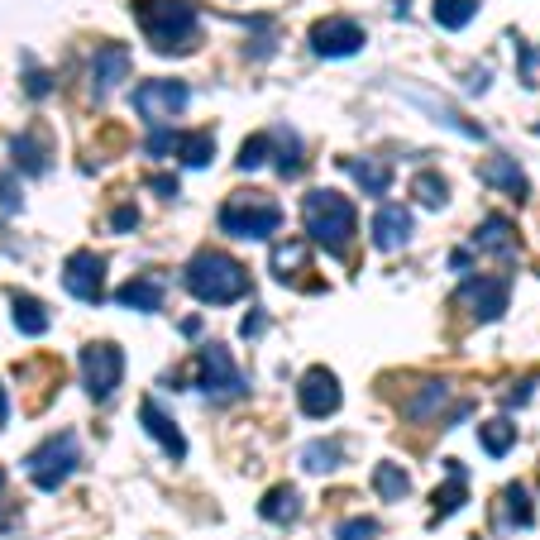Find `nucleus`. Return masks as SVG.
Returning <instances> with one entry per match:
<instances>
[{
	"instance_id": "ea45409f",
	"label": "nucleus",
	"mask_w": 540,
	"mask_h": 540,
	"mask_svg": "<svg viewBox=\"0 0 540 540\" xmlns=\"http://www.w3.org/2000/svg\"><path fill=\"white\" fill-rule=\"evenodd\" d=\"M134 225H139V206H115V211H110V230H115V235H125Z\"/></svg>"
},
{
	"instance_id": "dca6fc26",
	"label": "nucleus",
	"mask_w": 540,
	"mask_h": 540,
	"mask_svg": "<svg viewBox=\"0 0 540 540\" xmlns=\"http://www.w3.org/2000/svg\"><path fill=\"white\" fill-rule=\"evenodd\" d=\"M10 158H15V168L29 177H44L53 168V144H48V134L39 125H29L10 139Z\"/></svg>"
},
{
	"instance_id": "20e7f679",
	"label": "nucleus",
	"mask_w": 540,
	"mask_h": 540,
	"mask_svg": "<svg viewBox=\"0 0 540 540\" xmlns=\"http://www.w3.org/2000/svg\"><path fill=\"white\" fill-rule=\"evenodd\" d=\"M24 464H29V483H34L39 493H58L67 478L82 469V435H77V431L48 435L44 445L29 454Z\"/></svg>"
},
{
	"instance_id": "e433bc0d",
	"label": "nucleus",
	"mask_w": 540,
	"mask_h": 540,
	"mask_svg": "<svg viewBox=\"0 0 540 540\" xmlns=\"http://www.w3.org/2000/svg\"><path fill=\"white\" fill-rule=\"evenodd\" d=\"M177 144H182V134H177L173 125H153L149 139H144V153H149V158H168Z\"/></svg>"
},
{
	"instance_id": "4be33fe9",
	"label": "nucleus",
	"mask_w": 540,
	"mask_h": 540,
	"mask_svg": "<svg viewBox=\"0 0 540 540\" xmlns=\"http://www.w3.org/2000/svg\"><path fill=\"white\" fill-rule=\"evenodd\" d=\"M259 517L273 521V526H292V521L302 517V493L292 488V483H278V488H268L259 502Z\"/></svg>"
},
{
	"instance_id": "aec40b11",
	"label": "nucleus",
	"mask_w": 540,
	"mask_h": 540,
	"mask_svg": "<svg viewBox=\"0 0 540 540\" xmlns=\"http://www.w3.org/2000/svg\"><path fill=\"white\" fill-rule=\"evenodd\" d=\"M445 483H440V488H435V521H445V517H454V512H459V507H464V502H469V469H464V464H459V459H445Z\"/></svg>"
},
{
	"instance_id": "72a5a7b5",
	"label": "nucleus",
	"mask_w": 540,
	"mask_h": 540,
	"mask_svg": "<svg viewBox=\"0 0 540 540\" xmlns=\"http://www.w3.org/2000/svg\"><path fill=\"white\" fill-rule=\"evenodd\" d=\"M411 192H416L421 206H431V211H445V201H450V187H445V177L440 173H416Z\"/></svg>"
},
{
	"instance_id": "9d476101",
	"label": "nucleus",
	"mask_w": 540,
	"mask_h": 540,
	"mask_svg": "<svg viewBox=\"0 0 540 540\" xmlns=\"http://www.w3.org/2000/svg\"><path fill=\"white\" fill-rule=\"evenodd\" d=\"M63 287L67 297H77V302L96 306L106 297V259L101 254H91V249H77V254H67L63 263Z\"/></svg>"
},
{
	"instance_id": "a18cd8bd",
	"label": "nucleus",
	"mask_w": 540,
	"mask_h": 540,
	"mask_svg": "<svg viewBox=\"0 0 540 540\" xmlns=\"http://www.w3.org/2000/svg\"><path fill=\"white\" fill-rule=\"evenodd\" d=\"M5 421H10V402H5V388H0V431H5Z\"/></svg>"
},
{
	"instance_id": "de8ad7c7",
	"label": "nucleus",
	"mask_w": 540,
	"mask_h": 540,
	"mask_svg": "<svg viewBox=\"0 0 540 540\" xmlns=\"http://www.w3.org/2000/svg\"><path fill=\"white\" fill-rule=\"evenodd\" d=\"M0 493H5V469H0Z\"/></svg>"
},
{
	"instance_id": "f3484780",
	"label": "nucleus",
	"mask_w": 540,
	"mask_h": 540,
	"mask_svg": "<svg viewBox=\"0 0 540 540\" xmlns=\"http://www.w3.org/2000/svg\"><path fill=\"white\" fill-rule=\"evenodd\" d=\"M340 173L354 177V187H359L364 196H388V187H392V163L388 158L354 153V158H340Z\"/></svg>"
},
{
	"instance_id": "58836bf2",
	"label": "nucleus",
	"mask_w": 540,
	"mask_h": 540,
	"mask_svg": "<svg viewBox=\"0 0 540 540\" xmlns=\"http://www.w3.org/2000/svg\"><path fill=\"white\" fill-rule=\"evenodd\" d=\"M0 211H5V216H20V211H24L20 182H15L10 173H0Z\"/></svg>"
},
{
	"instance_id": "79ce46f5",
	"label": "nucleus",
	"mask_w": 540,
	"mask_h": 540,
	"mask_svg": "<svg viewBox=\"0 0 540 540\" xmlns=\"http://www.w3.org/2000/svg\"><path fill=\"white\" fill-rule=\"evenodd\" d=\"M531 388H536V378H521V383H517V392H512V407H521V402L531 397Z\"/></svg>"
},
{
	"instance_id": "cd10ccee",
	"label": "nucleus",
	"mask_w": 540,
	"mask_h": 540,
	"mask_svg": "<svg viewBox=\"0 0 540 540\" xmlns=\"http://www.w3.org/2000/svg\"><path fill=\"white\" fill-rule=\"evenodd\" d=\"M450 392L454 388L445 383V378H431V383H426V388H421L407 402V421H426V416H435V411H440V402H450Z\"/></svg>"
},
{
	"instance_id": "2eb2a0df",
	"label": "nucleus",
	"mask_w": 540,
	"mask_h": 540,
	"mask_svg": "<svg viewBox=\"0 0 540 540\" xmlns=\"http://www.w3.org/2000/svg\"><path fill=\"white\" fill-rule=\"evenodd\" d=\"M130 72V48L125 44H101L91 53V96L101 101L110 91L120 87V77Z\"/></svg>"
},
{
	"instance_id": "7ed1b4c3",
	"label": "nucleus",
	"mask_w": 540,
	"mask_h": 540,
	"mask_svg": "<svg viewBox=\"0 0 540 540\" xmlns=\"http://www.w3.org/2000/svg\"><path fill=\"white\" fill-rule=\"evenodd\" d=\"M302 220H306V235L316 239L321 249H330L335 259H345L349 244H354V230H359V211H354L349 196H340L335 187H316V192H306Z\"/></svg>"
},
{
	"instance_id": "1a4fd4ad",
	"label": "nucleus",
	"mask_w": 540,
	"mask_h": 540,
	"mask_svg": "<svg viewBox=\"0 0 540 540\" xmlns=\"http://www.w3.org/2000/svg\"><path fill=\"white\" fill-rule=\"evenodd\" d=\"M306 48L316 58H354L364 48V24H354L349 15H325L306 29Z\"/></svg>"
},
{
	"instance_id": "f8f14e48",
	"label": "nucleus",
	"mask_w": 540,
	"mask_h": 540,
	"mask_svg": "<svg viewBox=\"0 0 540 540\" xmlns=\"http://www.w3.org/2000/svg\"><path fill=\"white\" fill-rule=\"evenodd\" d=\"M345 402V392H340V378L330 373V368H306L302 383H297V407L311 416V421H325V416H335Z\"/></svg>"
},
{
	"instance_id": "c85d7f7f",
	"label": "nucleus",
	"mask_w": 540,
	"mask_h": 540,
	"mask_svg": "<svg viewBox=\"0 0 540 540\" xmlns=\"http://www.w3.org/2000/svg\"><path fill=\"white\" fill-rule=\"evenodd\" d=\"M416 106H426V110H435L440 115V125H450V130H459V134H469V139H483V125H474V120H464L459 110H450L445 101H435V96H421V91H407Z\"/></svg>"
},
{
	"instance_id": "a878e982",
	"label": "nucleus",
	"mask_w": 540,
	"mask_h": 540,
	"mask_svg": "<svg viewBox=\"0 0 540 540\" xmlns=\"http://www.w3.org/2000/svg\"><path fill=\"white\" fill-rule=\"evenodd\" d=\"M297 464L306 474H335L345 464V440H311V445H302Z\"/></svg>"
},
{
	"instance_id": "a19ab883",
	"label": "nucleus",
	"mask_w": 540,
	"mask_h": 540,
	"mask_svg": "<svg viewBox=\"0 0 540 540\" xmlns=\"http://www.w3.org/2000/svg\"><path fill=\"white\" fill-rule=\"evenodd\" d=\"M149 187H153V192H158V196H163V201H173V196H177V177H168V173H163V177H153Z\"/></svg>"
},
{
	"instance_id": "7c9ffc66",
	"label": "nucleus",
	"mask_w": 540,
	"mask_h": 540,
	"mask_svg": "<svg viewBox=\"0 0 540 540\" xmlns=\"http://www.w3.org/2000/svg\"><path fill=\"white\" fill-rule=\"evenodd\" d=\"M431 15L440 29H464V24H474L478 15V0H435Z\"/></svg>"
},
{
	"instance_id": "c756f323",
	"label": "nucleus",
	"mask_w": 540,
	"mask_h": 540,
	"mask_svg": "<svg viewBox=\"0 0 540 540\" xmlns=\"http://www.w3.org/2000/svg\"><path fill=\"white\" fill-rule=\"evenodd\" d=\"M502 507H507V526H536V507H531V493H526V483H507V493H502Z\"/></svg>"
},
{
	"instance_id": "37998d69",
	"label": "nucleus",
	"mask_w": 540,
	"mask_h": 540,
	"mask_svg": "<svg viewBox=\"0 0 540 540\" xmlns=\"http://www.w3.org/2000/svg\"><path fill=\"white\" fill-rule=\"evenodd\" d=\"M263 325H268V316H263V311H254V316H249V321H244V335H259Z\"/></svg>"
},
{
	"instance_id": "ddd939ff",
	"label": "nucleus",
	"mask_w": 540,
	"mask_h": 540,
	"mask_svg": "<svg viewBox=\"0 0 540 540\" xmlns=\"http://www.w3.org/2000/svg\"><path fill=\"white\" fill-rule=\"evenodd\" d=\"M373 249L378 254H402L411 244V235H416V220H411V211L402 206V201H383L378 211H373Z\"/></svg>"
},
{
	"instance_id": "412c9836",
	"label": "nucleus",
	"mask_w": 540,
	"mask_h": 540,
	"mask_svg": "<svg viewBox=\"0 0 540 540\" xmlns=\"http://www.w3.org/2000/svg\"><path fill=\"white\" fill-rule=\"evenodd\" d=\"M10 321H15V330L20 335H29V340H39V335H48V306L39 302V297H29V292H10Z\"/></svg>"
},
{
	"instance_id": "6e6552de",
	"label": "nucleus",
	"mask_w": 540,
	"mask_h": 540,
	"mask_svg": "<svg viewBox=\"0 0 540 540\" xmlns=\"http://www.w3.org/2000/svg\"><path fill=\"white\" fill-rule=\"evenodd\" d=\"M196 388L206 392V397H244V373H239L235 354L225 345H206L196 354Z\"/></svg>"
},
{
	"instance_id": "bb28decb",
	"label": "nucleus",
	"mask_w": 540,
	"mask_h": 540,
	"mask_svg": "<svg viewBox=\"0 0 540 540\" xmlns=\"http://www.w3.org/2000/svg\"><path fill=\"white\" fill-rule=\"evenodd\" d=\"M373 493L383 497V502H402V497L411 493V474L402 469V464H392V459H383V464L373 469Z\"/></svg>"
},
{
	"instance_id": "f257e3e1",
	"label": "nucleus",
	"mask_w": 540,
	"mask_h": 540,
	"mask_svg": "<svg viewBox=\"0 0 540 540\" xmlns=\"http://www.w3.org/2000/svg\"><path fill=\"white\" fill-rule=\"evenodd\" d=\"M134 20L149 34L153 53H168V58H182L201 44V15L187 0H134Z\"/></svg>"
},
{
	"instance_id": "393cba45",
	"label": "nucleus",
	"mask_w": 540,
	"mask_h": 540,
	"mask_svg": "<svg viewBox=\"0 0 540 540\" xmlns=\"http://www.w3.org/2000/svg\"><path fill=\"white\" fill-rule=\"evenodd\" d=\"M163 282L158 278H130V282H120V292H115V302L120 306H130V311H163Z\"/></svg>"
},
{
	"instance_id": "4c0bfd02",
	"label": "nucleus",
	"mask_w": 540,
	"mask_h": 540,
	"mask_svg": "<svg viewBox=\"0 0 540 540\" xmlns=\"http://www.w3.org/2000/svg\"><path fill=\"white\" fill-rule=\"evenodd\" d=\"M24 91H29L34 101L53 91V77H48V72H39V63H34V58H24Z\"/></svg>"
},
{
	"instance_id": "2f4dec72",
	"label": "nucleus",
	"mask_w": 540,
	"mask_h": 540,
	"mask_svg": "<svg viewBox=\"0 0 540 540\" xmlns=\"http://www.w3.org/2000/svg\"><path fill=\"white\" fill-rule=\"evenodd\" d=\"M182 168H211V158H216V134H182Z\"/></svg>"
},
{
	"instance_id": "39448f33",
	"label": "nucleus",
	"mask_w": 540,
	"mask_h": 540,
	"mask_svg": "<svg viewBox=\"0 0 540 540\" xmlns=\"http://www.w3.org/2000/svg\"><path fill=\"white\" fill-rule=\"evenodd\" d=\"M220 230L235 239H273L282 230V206L263 192H235L220 206Z\"/></svg>"
},
{
	"instance_id": "f704fd0d",
	"label": "nucleus",
	"mask_w": 540,
	"mask_h": 540,
	"mask_svg": "<svg viewBox=\"0 0 540 540\" xmlns=\"http://www.w3.org/2000/svg\"><path fill=\"white\" fill-rule=\"evenodd\" d=\"M378 536H383L378 517H345L335 526V540H378Z\"/></svg>"
},
{
	"instance_id": "9b49d317",
	"label": "nucleus",
	"mask_w": 540,
	"mask_h": 540,
	"mask_svg": "<svg viewBox=\"0 0 540 540\" xmlns=\"http://www.w3.org/2000/svg\"><path fill=\"white\" fill-rule=\"evenodd\" d=\"M507 297H512V278L507 273H478V278L459 282V302L469 306L478 321H497L507 311Z\"/></svg>"
},
{
	"instance_id": "49530a36",
	"label": "nucleus",
	"mask_w": 540,
	"mask_h": 540,
	"mask_svg": "<svg viewBox=\"0 0 540 540\" xmlns=\"http://www.w3.org/2000/svg\"><path fill=\"white\" fill-rule=\"evenodd\" d=\"M10 521H15V512H10V507H0V531H5Z\"/></svg>"
},
{
	"instance_id": "5701e85b",
	"label": "nucleus",
	"mask_w": 540,
	"mask_h": 540,
	"mask_svg": "<svg viewBox=\"0 0 540 540\" xmlns=\"http://www.w3.org/2000/svg\"><path fill=\"white\" fill-rule=\"evenodd\" d=\"M306 259H311V239H278L268 268H273L278 282H297V273H311V268H302Z\"/></svg>"
},
{
	"instance_id": "473e14b6",
	"label": "nucleus",
	"mask_w": 540,
	"mask_h": 540,
	"mask_svg": "<svg viewBox=\"0 0 540 540\" xmlns=\"http://www.w3.org/2000/svg\"><path fill=\"white\" fill-rule=\"evenodd\" d=\"M478 440H483V450L493 454V459H502V454H512V445H517V426L497 416L488 426H478Z\"/></svg>"
},
{
	"instance_id": "a211bd4d",
	"label": "nucleus",
	"mask_w": 540,
	"mask_h": 540,
	"mask_svg": "<svg viewBox=\"0 0 540 540\" xmlns=\"http://www.w3.org/2000/svg\"><path fill=\"white\" fill-rule=\"evenodd\" d=\"M268 153H273V163H278V177H302L306 144L292 125H273V130H268Z\"/></svg>"
},
{
	"instance_id": "c9c22d12",
	"label": "nucleus",
	"mask_w": 540,
	"mask_h": 540,
	"mask_svg": "<svg viewBox=\"0 0 540 540\" xmlns=\"http://www.w3.org/2000/svg\"><path fill=\"white\" fill-rule=\"evenodd\" d=\"M244 173H259L263 163H268V134H249L244 139V149H239V158H235Z\"/></svg>"
},
{
	"instance_id": "423d86ee",
	"label": "nucleus",
	"mask_w": 540,
	"mask_h": 540,
	"mask_svg": "<svg viewBox=\"0 0 540 540\" xmlns=\"http://www.w3.org/2000/svg\"><path fill=\"white\" fill-rule=\"evenodd\" d=\"M82 388H87L91 402H106L110 392L120 388V378H125V349L110 345V340H91L82 345Z\"/></svg>"
},
{
	"instance_id": "4468645a",
	"label": "nucleus",
	"mask_w": 540,
	"mask_h": 540,
	"mask_svg": "<svg viewBox=\"0 0 540 540\" xmlns=\"http://www.w3.org/2000/svg\"><path fill=\"white\" fill-rule=\"evenodd\" d=\"M139 421H144V431H149L153 440L163 445V454H168L173 464H182V459H187V435L177 431V421L163 407H158V397H144V402H139Z\"/></svg>"
},
{
	"instance_id": "f03ea898",
	"label": "nucleus",
	"mask_w": 540,
	"mask_h": 540,
	"mask_svg": "<svg viewBox=\"0 0 540 540\" xmlns=\"http://www.w3.org/2000/svg\"><path fill=\"white\" fill-rule=\"evenodd\" d=\"M182 282H187V292H192L196 302H206V306H230L239 297H249V287H254L249 282V268L239 259H230L225 249H201V254H192Z\"/></svg>"
},
{
	"instance_id": "0eeeda50",
	"label": "nucleus",
	"mask_w": 540,
	"mask_h": 540,
	"mask_svg": "<svg viewBox=\"0 0 540 540\" xmlns=\"http://www.w3.org/2000/svg\"><path fill=\"white\" fill-rule=\"evenodd\" d=\"M192 106V87L182 77H153V82H139L134 87V110L149 120V125H168L182 110Z\"/></svg>"
},
{
	"instance_id": "b1692460",
	"label": "nucleus",
	"mask_w": 540,
	"mask_h": 540,
	"mask_svg": "<svg viewBox=\"0 0 540 540\" xmlns=\"http://www.w3.org/2000/svg\"><path fill=\"white\" fill-rule=\"evenodd\" d=\"M474 249H483V254H502V259H517V230H512V220L488 216L483 225H478Z\"/></svg>"
},
{
	"instance_id": "6ab92c4d",
	"label": "nucleus",
	"mask_w": 540,
	"mask_h": 540,
	"mask_svg": "<svg viewBox=\"0 0 540 540\" xmlns=\"http://www.w3.org/2000/svg\"><path fill=\"white\" fill-rule=\"evenodd\" d=\"M478 173H483V182H488V187H497V192H507V196H517V201H526V196H531V182H526V173H521V163L512 158V153H497V158H488Z\"/></svg>"
},
{
	"instance_id": "c03bdc74",
	"label": "nucleus",
	"mask_w": 540,
	"mask_h": 540,
	"mask_svg": "<svg viewBox=\"0 0 540 540\" xmlns=\"http://www.w3.org/2000/svg\"><path fill=\"white\" fill-rule=\"evenodd\" d=\"M469 259H474V249H454V254H450V268H469Z\"/></svg>"
}]
</instances>
